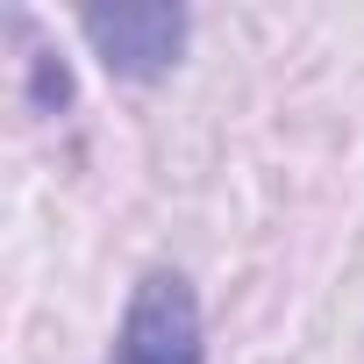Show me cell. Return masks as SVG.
<instances>
[{"label": "cell", "instance_id": "1", "mask_svg": "<svg viewBox=\"0 0 364 364\" xmlns=\"http://www.w3.org/2000/svg\"><path fill=\"white\" fill-rule=\"evenodd\" d=\"M107 364H208V321H200V293L186 272L150 264L129 286Z\"/></svg>", "mask_w": 364, "mask_h": 364}, {"label": "cell", "instance_id": "2", "mask_svg": "<svg viewBox=\"0 0 364 364\" xmlns=\"http://www.w3.org/2000/svg\"><path fill=\"white\" fill-rule=\"evenodd\" d=\"M186 8H164V0H143V8H86L79 15V36L93 43V58L114 72V79H164L186 50Z\"/></svg>", "mask_w": 364, "mask_h": 364}, {"label": "cell", "instance_id": "3", "mask_svg": "<svg viewBox=\"0 0 364 364\" xmlns=\"http://www.w3.org/2000/svg\"><path fill=\"white\" fill-rule=\"evenodd\" d=\"M29 72H36V107H43V114L72 100V79H65V65H50V58H29Z\"/></svg>", "mask_w": 364, "mask_h": 364}]
</instances>
